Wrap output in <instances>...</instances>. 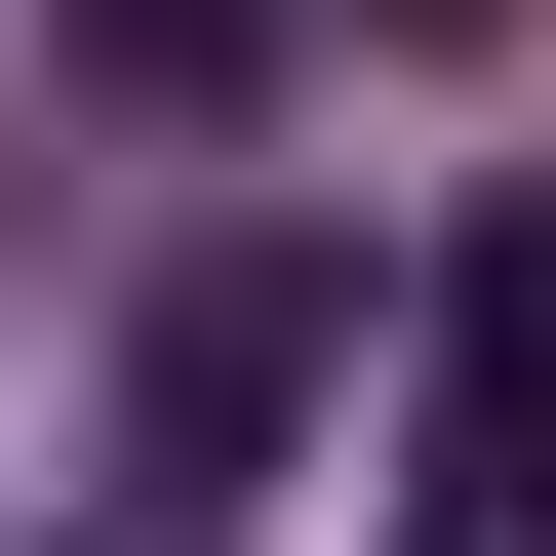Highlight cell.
Wrapping results in <instances>:
<instances>
[{"instance_id": "277c9868", "label": "cell", "mask_w": 556, "mask_h": 556, "mask_svg": "<svg viewBox=\"0 0 556 556\" xmlns=\"http://www.w3.org/2000/svg\"><path fill=\"white\" fill-rule=\"evenodd\" d=\"M397 556H556V438H438V477H397Z\"/></svg>"}, {"instance_id": "6da1fadb", "label": "cell", "mask_w": 556, "mask_h": 556, "mask_svg": "<svg viewBox=\"0 0 556 556\" xmlns=\"http://www.w3.org/2000/svg\"><path fill=\"white\" fill-rule=\"evenodd\" d=\"M318 397H358V239H199L160 318H119V477H160V517H239Z\"/></svg>"}, {"instance_id": "7a4b0ae2", "label": "cell", "mask_w": 556, "mask_h": 556, "mask_svg": "<svg viewBox=\"0 0 556 556\" xmlns=\"http://www.w3.org/2000/svg\"><path fill=\"white\" fill-rule=\"evenodd\" d=\"M438 438H556V199L438 239Z\"/></svg>"}, {"instance_id": "3957f363", "label": "cell", "mask_w": 556, "mask_h": 556, "mask_svg": "<svg viewBox=\"0 0 556 556\" xmlns=\"http://www.w3.org/2000/svg\"><path fill=\"white\" fill-rule=\"evenodd\" d=\"M80 80H119V119H239V80H278V0H80Z\"/></svg>"}, {"instance_id": "5b68a950", "label": "cell", "mask_w": 556, "mask_h": 556, "mask_svg": "<svg viewBox=\"0 0 556 556\" xmlns=\"http://www.w3.org/2000/svg\"><path fill=\"white\" fill-rule=\"evenodd\" d=\"M358 40H477V0H358Z\"/></svg>"}]
</instances>
